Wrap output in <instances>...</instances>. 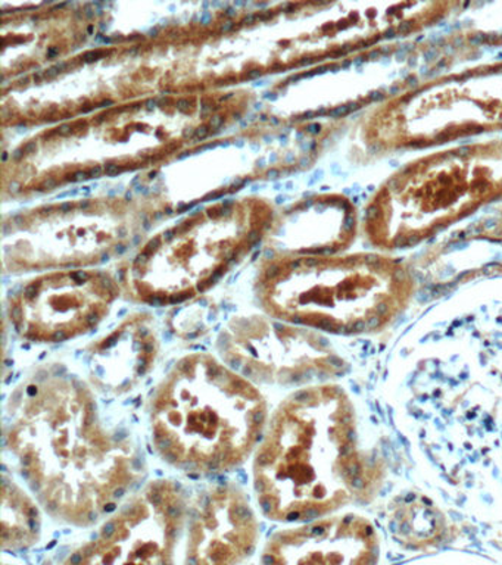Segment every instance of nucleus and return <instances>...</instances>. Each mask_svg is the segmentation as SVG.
Here are the masks:
<instances>
[{"label": "nucleus", "instance_id": "9d476101", "mask_svg": "<svg viewBox=\"0 0 502 565\" xmlns=\"http://www.w3.org/2000/svg\"><path fill=\"white\" fill-rule=\"evenodd\" d=\"M113 295L114 282L104 277L103 285L89 294L47 295L45 303L21 299L11 307V321L29 342L64 343L95 329L103 320L100 307Z\"/></svg>", "mask_w": 502, "mask_h": 565}, {"label": "nucleus", "instance_id": "0e129e2a", "mask_svg": "<svg viewBox=\"0 0 502 565\" xmlns=\"http://www.w3.org/2000/svg\"><path fill=\"white\" fill-rule=\"evenodd\" d=\"M126 199H127V201H129V199H131V193H127Z\"/></svg>", "mask_w": 502, "mask_h": 565}, {"label": "nucleus", "instance_id": "1a4fd4ad", "mask_svg": "<svg viewBox=\"0 0 502 565\" xmlns=\"http://www.w3.org/2000/svg\"><path fill=\"white\" fill-rule=\"evenodd\" d=\"M236 333L220 338V351L228 366L255 384L292 386L307 382L334 364L323 352L308 353L297 348V340L286 334L284 324L275 322L276 339L250 327H237Z\"/></svg>", "mask_w": 502, "mask_h": 565}, {"label": "nucleus", "instance_id": "9b49d317", "mask_svg": "<svg viewBox=\"0 0 502 565\" xmlns=\"http://www.w3.org/2000/svg\"><path fill=\"white\" fill-rule=\"evenodd\" d=\"M158 343L151 330L140 326L114 330L87 355L92 387L105 395L122 396L136 391L156 369Z\"/></svg>", "mask_w": 502, "mask_h": 565}, {"label": "nucleus", "instance_id": "de8ad7c7", "mask_svg": "<svg viewBox=\"0 0 502 565\" xmlns=\"http://www.w3.org/2000/svg\"><path fill=\"white\" fill-rule=\"evenodd\" d=\"M266 256H267V258H273V256H275V252H273V250H267V252H266Z\"/></svg>", "mask_w": 502, "mask_h": 565}, {"label": "nucleus", "instance_id": "f8f14e48", "mask_svg": "<svg viewBox=\"0 0 502 565\" xmlns=\"http://www.w3.org/2000/svg\"><path fill=\"white\" fill-rule=\"evenodd\" d=\"M0 519V543L3 551H25L41 542V507L7 471L2 472Z\"/></svg>", "mask_w": 502, "mask_h": 565}, {"label": "nucleus", "instance_id": "2eb2a0df", "mask_svg": "<svg viewBox=\"0 0 502 565\" xmlns=\"http://www.w3.org/2000/svg\"><path fill=\"white\" fill-rule=\"evenodd\" d=\"M210 135V130H209V127L206 126H202L200 128H196V131H195V140L200 141V140H204L206 136Z\"/></svg>", "mask_w": 502, "mask_h": 565}, {"label": "nucleus", "instance_id": "423d86ee", "mask_svg": "<svg viewBox=\"0 0 502 565\" xmlns=\"http://www.w3.org/2000/svg\"><path fill=\"white\" fill-rule=\"evenodd\" d=\"M189 499L180 481L151 480L54 565H175L186 532Z\"/></svg>", "mask_w": 502, "mask_h": 565}, {"label": "nucleus", "instance_id": "603ef678", "mask_svg": "<svg viewBox=\"0 0 502 565\" xmlns=\"http://www.w3.org/2000/svg\"><path fill=\"white\" fill-rule=\"evenodd\" d=\"M156 175H157V171H153V172H151V174H149V179H156Z\"/></svg>", "mask_w": 502, "mask_h": 565}, {"label": "nucleus", "instance_id": "58836bf2", "mask_svg": "<svg viewBox=\"0 0 502 565\" xmlns=\"http://www.w3.org/2000/svg\"><path fill=\"white\" fill-rule=\"evenodd\" d=\"M259 75H261V71H253V73L248 74V77L249 78H257V77H259Z\"/></svg>", "mask_w": 502, "mask_h": 565}, {"label": "nucleus", "instance_id": "6e6552de", "mask_svg": "<svg viewBox=\"0 0 502 565\" xmlns=\"http://www.w3.org/2000/svg\"><path fill=\"white\" fill-rule=\"evenodd\" d=\"M373 529L354 519L314 520L270 534L261 565H376Z\"/></svg>", "mask_w": 502, "mask_h": 565}, {"label": "nucleus", "instance_id": "37998d69", "mask_svg": "<svg viewBox=\"0 0 502 565\" xmlns=\"http://www.w3.org/2000/svg\"><path fill=\"white\" fill-rule=\"evenodd\" d=\"M14 221L17 224L21 225V224H23V216H20V215L15 216Z\"/></svg>", "mask_w": 502, "mask_h": 565}, {"label": "nucleus", "instance_id": "7ed1b4c3", "mask_svg": "<svg viewBox=\"0 0 502 565\" xmlns=\"http://www.w3.org/2000/svg\"><path fill=\"white\" fill-rule=\"evenodd\" d=\"M350 422L337 387L301 388L277 406L253 461L255 499L266 519L314 521L341 503L343 484L359 488Z\"/></svg>", "mask_w": 502, "mask_h": 565}, {"label": "nucleus", "instance_id": "052dcab7", "mask_svg": "<svg viewBox=\"0 0 502 565\" xmlns=\"http://www.w3.org/2000/svg\"><path fill=\"white\" fill-rule=\"evenodd\" d=\"M3 565H21V564L12 563V561H11V563H7V561H6V563H3Z\"/></svg>", "mask_w": 502, "mask_h": 565}, {"label": "nucleus", "instance_id": "39448f33", "mask_svg": "<svg viewBox=\"0 0 502 565\" xmlns=\"http://www.w3.org/2000/svg\"><path fill=\"white\" fill-rule=\"evenodd\" d=\"M493 131H502V61L392 95L365 121L364 139L369 148L394 152Z\"/></svg>", "mask_w": 502, "mask_h": 565}, {"label": "nucleus", "instance_id": "72a5a7b5", "mask_svg": "<svg viewBox=\"0 0 502 565\" xmlns=\"http://www.w3.org/2000/svg\"><path fill=\"white\" fill-rule=\"evenodd\" d=\"M114 100H104L103 104L98 105V108H108V106H113Z\"/></svg>", "mask_w": 502, "mask_h": 565}, {"label": "nucleus", "instance_id": "4be33fe9", "mask_svg": "<svg viewBox=\"0 0 502 565\" xmlns=\"http://www.w3.org/2000/svg\"><path fill=\"white\" fill-rule=\"evenodd\" d=\"M149 254L147 252H143V254L138 255V258H136V265H139V267H142V265L148 263Z\"/></svg>", "mask_w": 502, "mask_h": 565}, {"label": "nucleus", "instance_id": "3c124183", "mask_svg": "<svg viewBox=\"0 0 502 565\" xmlns=\"http://www.w3.org/2000/svg\"><path fill=\"white\" fill-rule=\"evenodd\" d=\"M276 202L277 203H284L285 202V198L284 196H279L276 199Z\"/></svg>", "mask_w": 502, "mask_h": 565}, {"label": "nucleus", "instance_id": "c9c22d12", "mask_svg": "<svg viewBox=\"0 0 502 565\" xmlns=\"http://www.w3.org/2000/svg\"><path fill=\"white\" fill-rule=\"evenodd\" d=\"M248 238H249V242L259 241L258 232H250Z\"/></svg>", "mask_w": 502, "mask_h": 565}, {"label": "nucleus", "instance_id": "e2e57ef3", "mask_svg": "<svg viewBox=\"0 0 502 565\" xmlns=\"http://www.w3.org/2000/svg\"><path fill=\"white\" fill-rule=\"evenodd\" d=\"M255 108H257V109H261V108H263V105H261V104H257V105H255Z\"/></svg>", "mask_w": 502, "mask_h": 565}, {"label": "nucleus", "instance_id": "e433bc0d", "mask_svg": "<svg viewBox=\"0 0 502 565\" xmlns=\"http://www.w3.org/2000/svg\"><path fill=\"white\" fill-rule=\"evenodd\" d=\"M164 237L167 238V241H171V238L174 237V230H169V232L164 234Z\"/></svg>", "mask_w": 502, "mask_h": 565}, {"label": "nucleus", "instance_id": "a878e982", "mask_svg": "<svg viewBox=\"0 0 502 565\" xmlns=\"http://www.w3.org/2000/svg\"><path fill=\"white\" fill-rule=\"evenodd\" d=\"M24 149H15L14 152H12V159H15V161H20L21 158L24 157Z\"/></svg>", "mask_w": 502, "mask_h": 565}, {"label": "nucleus", "instance_id": "13d9d810", "mask_svg": "<svg viewBox=\"0 0 502 565\" xmlns=\"http://www.w3.org/2000/svg\"><path fill=\"white\" fill-rule=\"evenodd\" d=\"M7 159H8V153L6 152V153L2 154V161L6 162Z\"/></svg>", "mask_w": 502, "mask_h": 565}, {"label": "nucleus", "instance_id": "6e6d98bb", "mask_svg": "<svg viewBox=\"0 0 502 565\" xmlns=\"http://www.w3.org/2000/svg\"><path fill=\"white\" fill-rule=\"evenodd\" d=\"M259 119H261V121H267L268 118H267V115L263 114L261 117H259Z\"/></svg>", "mask_w": 502, "mask_h": 565}, {"label": "nucleus", "instance_id": "aec40b11", "mask_svg": "<svg viewBox=\"0 0 502 565\" xmlns=\"http://www.w3.org/2000/svg\"><path fill=\"white\" fill-rule=\"evenodd\" d=\"M223 124H224V118L218 117V115H217V117L211 118V121H210L211 128H220L223 126Z\"/></svg>", "mask_w": 502, "mask_h": 565}, {"label": "nucleus", "instance_id": "cd10ccee", "mask_svg": "<svg viewBox=\"0 0 502 565\" xmlns=\"http://www.w3.org/2000/svg\"><path fill=\"white\" fill-rule=\"evenodd\" d=\"M279 175H280V171L279 170H270V171L267 172V177L270 180H277V179H279Z\"/></svg>", "mask_w": 502, "mask_h": 565}, {"label": "nucleus", "instance_id": "2f4dec72", "mask_svg": "<svg viewBox=\"0 0 502 565\" xmlns=\"http://www.w3.org/2000/svg\"><path fill=\"white\" fill-rule=\"evenodd\" d=\"M193 205H195V203H191V205H182L179 207V214H183L184 211H189V210H192Z\"/></svg>", "mask_w": 502, "mask_h": 565}, {"label": "nucleus", "instance_id": "680f3d73", "mask_svg": "<svg viewBox=\"0 0 502 565\" xmlns=\"http://www.w3.org/2000/svg\"><path fill=\"white\" fill-rule=\"evenodd\" d=\"M165 214H169V215L173 214V210H170V207H169V210L165 211Z\"/></svg>", "mask_w": 502, "mask_h": 565}, {"label": "nucleus", "instance_id": "8fccbe9b", "mask_svg": "<svg viewBox=\"0 0 502 565\" xmlns=\"http://www.w3.org/2000/svg\"><path fill=\"white\" fill-rule=\"evenodd\" d=\"M100 260H103V263H108L109 255L108 254L103 255V259H100Z\"/></svg>", "mask_w": 502, "mask_h": 565}, {"label": "nucleus", "instance_id": "7c9ffc66", "mask_svg": "<svg viewBox=\"0 0 502 565\" xmlns=\"http://www.w3.org/2000/svg\"><path fill=\"white\" fill-rule=\"evenodd\" d=\"M60 210L63 212H68L73 210V203L72 202H65L63 205L60 206Z\"/></svg>", "mask_w": 502, "mask_h": 565}, {"label": "nucleus", "instance_id": "6ab92c4d", "mask_svg": "<svg viewBox=\"0 0 502 565\" xmlns=\"http://www.w3.org/2000/svg\"><path fill=\"white\" fill-rule=\"evenodd\" d=\"M103 171H104V168L100 166H96V167L92 168V170L89 171L90 179H98V177L100 174H103Z\"/></svg>", "mask_w": 502, "mask_h": 565}, {"label": "nucleus", "instance_id": "f03ea898", "mask_svg": "<svg viewBox=\"0 0 502 565\" xmlns=\"http://www.w3.org/2000/svg\"><path fill=\"white\" fill-rule=\"evenodd\" d=\"M268 419L258 384L206 352L175 361L149 401L158 457L197 477L244 466L261 444Z\"/></svg>", "mask_w": 502, "mask_h": 565}, {"label": "nucleus", "instance_id": "c85d7f7f", "mask_svg": "<svg viewBox=\"0 0 502 565\" xmlns=\"http://www.w3.org/2000/svg\"><path fill=\"white\" fill-rule=\"evenodd\" d=\"M78 190H70V192L58 194V199L67 198V196H77Z\"/></svg>", "mask_w": 502, "mask_h": 565}, {"label": "nucleus", "instance_id": "49530a36", "mask_svg": "<svg viewBox=\"0 0 502 565\" xmlns=\"http://www.w3.org/2000/svg\"><path fill=\"white\" fill-rule=\"evenodd\" d=\"M81 207H83V210H86V207H89V202H81Z\"/></svg>", "mask_w": 502, "mask_h": 565}, {"label": "nucleus", "instance_id": "f257e3e1", "mask_svg": "<svg viewBox=\"0 0 502 565\" xmlns=\"http://www.w3.org/2000/svg\"><path fill=\"white\" fill-rule=\"evenodd\" d=\"M3 439L38 502L73 527L107 519L145 476L139 446L104 423L94 387L55 366L11 393Z\"/></svg>", "mask_w": 502, "mask_h": 565}, {"label": "nucleus", "instance_id": "dca6fc26", "mask_svg": "<svg viewBox=\"0 0 502 565\" xmlns=\"http://www.w3.org/2000/svg\"><path fill=\"white\" fill-rule=\"evenodd\" d=\"M90 177H89V172H85V171H78L76 172V174L72 175V177H68V181H83V180H89Z\"/></svg>", "mask_w": 502, "mask_h": 565}, {"label": "nucleus", "instance_id": "4d7b16f0", "mask_svg": "<svg viewBox=\"0 0 502 565\" xmlns=\"http://www.w3.org/2000/svg\"><path fill=\"white\" fill-rule=\"evenodd\" d=\"M64 7H67V3L58 4V7H55V9H61V8H64ZM55 9H54V11H55Z\"/></svg>", "mask_w": 502, "mask_h": 565}, {"label": "nucleus", "instance_id": "20e7f679", "mask_svg": "<svg viewBox=\"0 0 502 565\" xmlns=\"http://www.w3.org/2000/svg\"><path fill=\"white\" fill-rule=\"evenodd\" d=\"M502 199V140L426 154L395 172L365 210L370 243L413 247Z\"/></svg>", "mask_w": 502, "mask_h": 565}, {"label": "nucleus", "instance_id": "5fc2aeb1", "mask_svg": "<svg viewBox=\"0 0 502 565\" xmlns=\"http://www.w3.org/2000/svg\"><path fill=\"white\" fill-rule=\"evenodd\" d=\"M258 256H259V252H255L254 256H253V260H257L258 259Z\"/></svg>", "mask_w": 502, "mask_h": 565}, {"label": "nucleus", "instance_id": "ddd939ff", "mask_svg": "<svg viewBox=\"0 0 502 565\" xmlns=\"http://www.w3.org/2000/svg\"><path fill=\"white\" fill-rule=\"evenodd\" d=\"M482 237H487L489 241L502 243V211L500 218L489 227L488 232L482 233Z\"/></svg>", "mask_w": 502, "mask_h": 565}, {"label": "nucleus", "instance_id": "4468645a", "mask_svg": "<svg viewBox=\"0 0 502 565\" xmlns=\"http://www.w3.org/2000/svg\"><path fill=\"white\" fill-rule=\"evenodd\" d=\"M104 56V52L100 51H90L86 52L85 55H83V61L87 62V64H90V62L98 61L99 57Z\"/></svg>", "mask_w": 502, "mask_h": 565}, {"label": "nucleus", "instance_id": "bb28decb", "mask_svg": "<svg viewBox=\"0 0 502 565\" xmlns=\"http://www.w3.org/2000/svg\"><path fill=\"white\" fill-rule=\"evenodd\" d=\"M189 106H191V102H189L188 99H180L178 102V108L180 110H186L189 109Z\"/></svg>", "mask_w": 502, "mask_h": 565}, {"label": "nucleus", "instance_id": "c756f323", "mask_svg": "<svg viewBox=\"0 0 502 565\" xmlns=\"http://www.w3.org/2000/svg\"><path fill=\"white\" fill-rule=\"evenodd\" d=\"M20 183H17V181H12V183L10 184V192L15 194L20 192Z\"/></svg>", "mask_w": 502, "mask_h": 565}, {"label": "nucleus", "instance_id": "a211bd4d", "mask_svg": "<svg viewBox=\"0 0 502 565\" xmlns=\"http://www.w3.org/2000/svg\"><path fill=\"white\" fill-rule=\"evenodd\" d=\"M24 153L30 154L36 152L38 143L36 141H29L28 145L24 146Z\"/></svg>", "mask_w": 502, "mask_h": 565}, {"label": "nucleus", "instance_id": "5701e85b", "mask_svg": "<svg viewBox=\"0 0 502 565\" xmlns=\"http://www.w3.org/2000/svg\"><path fill=\"white\" fill-rule=\"evenodd\" d=\"M73 128L72 126H68V124H65V126H61L58 128V135L61 136H67L70 132H72Z\"/></svg>", "mask_w": 502, "mask_h": 565}, {"label": "nucleus", "instance_id": "412c9836", "mask_svg": "<svg viewBox=\"0 0 502 565\" xmlns=\"http://www.w3.org/2000/svg\"><path fill=\"white\" fill-rule=\"evenodd\" d=\"M160 238H156V241H151L148 243V249H147V254H151V252L153 250H157L158 247H160Z\"/></svg>", "mask_w": 502, "mask_h": 565}, {"label": "nucleus", "instance_id": "ea45409f", "mask_svg": "<svg viewBox=\"0 0 502 565\" xmlns=\"http://www.w3.org/2000/svg\"><path fill=\"white\" fill-rule=\"evenodd\" d=\"M254 21H255V17L254 15H249V17L245 18L244 24H253Z\"/></svg>", "mask_w": 502, "mask_h": 565}, {"label": "nucleus", "instance_id": "864d4df0", "mask_svg": "<svg viewBox=\"0 0 502 565\" xmlns=\"http://www.w3.org/2000/svg\"><path fill=\"white\" fill-rule=\"evenodd\" d=\"M233 201L232 199H228V201L224 202V206L232 205Z\"/></svg>", "mask_w": 502, "mask_h": 565}, {"label": "nucleus", "instance_id": "393cba45", "mask_svg": "<svg viewBox=\"0 0 502 565\" xmlns=\"http://www.w3.org/2000/svg\"><path fill=\"white\" fill-rule=\"evenodd\" d=\"M58 184V181L54 179L46 180L45 183L42 184V189H54Z\"/></svg>", "mask_w": 502, "mask_h": 565}, {"label": "nucleus", "instance_id": "b1692460", "mask_svg": "<svg viewBox=\"0 0 502 565\" xmlns=\"http://www.w3.org/2000/svg\"><path fill=\"white\" fill-rule=\"evenodd\" d=\"M60 74V70L56 66H52V68L47 70L45 73L46 78H54Z\"/></svg>", "mask_w": 502, "mask_h": 565}, {"label": "nucleus", "instance_id": "79ce46f5", "mask_svg": "<svg viewBox=\"0 0 502 565\" xmlns=\"http://www.w3.org/2000/svg\"><path fill=\"white\" fill-rule=\"evenodd\" d=\"M147 105H148V108H149V109H152V108H156V106H157V102H156V100H148V102H147Z\"/></svg>", "mask_w": 502, "mask_h": 565}, {"label": "nucleus", "instance_id": "473e14b6", "mask_svg": "<svg viewBox=\"0 0 502 565\" xmlns=\"http://www.w3.org/2000/svg\"><path fill=\"white\" fill-rule=\"evenodd\" d=\"M195 131L196 130H192V128H188V130L183 132L184 139H188V137L195 136Z\"/></svg>", "mask_w": 502, "mask_h": 565}, {"label": "nucleus", "instance_id": "f3484780", "mask_svg": "<svg viewBox=\"0 0 502 565\" xmlns=\"http://www.w3.org/2000/svg\"><path fill=\"white\" fill-rule=\"evenodd\" d=\"M105 172H107V175L114 177L120 172V168H118L116 163H108L107 168H105Z\"/></svg>", "mask_w": 502, "mask_h": 565}, {"label": "nucleus", "instance_id": "4c0bfd02", "mask_svg": "<svg viewBox=\"0 0 502 565\" xmlns=\"http://www.w3.org/2000/svg\"><path fill=\"white\" fill-rule=\"evenodd\" d=\"M233 26H235V24H233V22H227L226 25H223L222 26V31H231L233 29Z\"/></svg>", "mask_w": 502, "mask_h": 565}, {"label": "nucleus", "instance_id": "bf43d9fd", "mask_svg": "<svg viewBox=\"0 0 502 565\" xmlns=\"http://www.w3.org/2000/svg\"><path fill=\"white\" fill-rule=\"evenodd\" d=\"M188 154H189V152L183 153V154H180L179 159H184V158H186V157H188Z\"/></svg>", "mask_w": 502, "mask_h": 565}, {"label": "nucleus", "instance_id": "a19ab883", "mask_svg": "<svg viewBox=\"0 0 502 565\" xmlns=\"http://www.w3.org/2000/svg\"><path fill=\"white\" fill-rule=\"evenodd\" d=\"M116 250H117V254H125L126 252V246L125 245H118L116 247Z\"/></svg>", "mask_w": 502, "mask_h": 565}, {"label": "nucleus", "instance_id": "0eeeda50", "mask_svg": "<svg viewBox=\"0 0 502 565\" xmlns=\"http://www.w3.org/2000/svg\"><path fill=\"white\" fill-rule=\"evenodd\" d=\"M261 523L233 481L202 486L189 499L182 565H244L257 551Z\"/></svg>", "mask_w": 502, "mask_h": 565}, {"label": "nucleus", "instance_id": "09e8293b", "mask_svg": "<svg viewBox=\"0 0 502 565\" xmlns=\"http://www.w3.org/2000/svg\"><path fill=\"white\" fill-rule=\"evenodd\" d=\"M226 15H228V17L235 15V9H228V11L226 12Z\"/></svg>", "mask_w": 502, "mask_h": 565}, {"label": "nucleus", "instance_id": "c03bdc74", "mask_svg": "<svg viewBox=\"0 0 502 565\" xmlns=\"http://www.w3.org/2000/svg\"><path fill=\"white\" fill-rule=\"evenodd\" d=\"M56 53H58V51H56V49H51L50 53H47V56H50V57L55 56Z\"/></svg>", "mask_w": 502, "mask_h": 565}, {"label": "nucleus", "instance_id": "a18cd8bd", "mask_svg": "<svg viewBox=\"0 0 502 565\" xmlns=\"http://www.w3.org/2000/svg\"><path fill=\"white\" fill-rule=\"evenodd\" d=\"M118 234H120V237H126V228L118 230Z\"/></svg>", "mask_w": 502, "mask_h": 565}, {"label": "nucleus", "instance_id": "f704fd0d", "mask_svg": "<svg viewBox=\"0 0 502 565\" xmlns=\"http://www.w3.org/2000/svg\"><path fill=\"white\" fill-rule=\"evenodd\" d=\"M85 12L87 18L94 17V11H92L90 4H86Z\"/></svg>", "mask_w": 502, "mask_h": 565}]
</instances>
